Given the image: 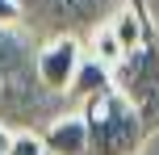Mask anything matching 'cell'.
<instances>
[{
	"mask_svg": "<svg viewBox=\"0 0 159 155\" xmlns=\"http://www.w3.org/2000/svg\"><path fill=\"white\" fill-rule=\"evenodd\" d=\"M84 122H88V155H138L147 143V122L117 88L84 101Z\"/></svg>",
	"mask_w": 159,
	"mask_h": 155,
	"instance_id": "1",
	"label": "cell"
},
{
	"mask_svg": "<svg viewBox=\"0 0 159 155\" xmlns=\"http://www.w3.org/2000/svg\"><path fill=\"white\" fill-rule=\"evenodd\" d=\"M46 92L34 75V55L13 30H0V117L4 122H30L46 113Z\"/></svg>",
	"mask_w": 159,
	"mask_h": 155,
	"instance_id": "2",
	"label": "cell"
},
{
	"mask_svg": "<svg viewBox=\"0 0 159 155\" xmlns=\"http://www.w3.org/2000/svg\"><path fill=\"white\" fill-rule=\"evenodd\" d=\"M109 71H113V88L143 113L147 130H159V38L155 34L143 38Z\"/></svg>",
	"mask_w": 159,
	"mask_h": 155,
	"instance_id": "3",
	"label": "cell"
},
{
	"mask_svg": "<svg viewBox=\"0 0 159 155\" xmlns=\"http://www.w3.org/2000/svg\"><path fill=\"white\" fill-rule=\"evenodd\" d=\"M21 4V21L38 25L46 38L55 34H84L96 30L101 21H109V13L117 8V0H17Z\"/></svg>",
	"mask_w": 159,
	"mask_h": 155,
	"instance_id": "4",
	"label": "cell"
},
{
	"mask_svg": "<svg viewBox=\"0 0 159 155\" xmlns=\"http://www.w3.org/2000/svg\"><path fill=\"white\" fill-rule=\"evenodd\" d=\"M80 63H84L80 38H71V34H55V38H46L38 50H34V75H38V84L46 92H55V97L71 88Z\"/></svg>",
	"mask_w": 159,
	"mask_h": 155,
	"instance_id": "5",
	"label": "cell"
},
{
	"mask_svg": "<svg viewBox=\"0 0 159 155\" xmlns=\"http://www.w3.org/2000/svg\"><path fill=\"white\" fill-rule=\"evenodd\" d=\"M46 155H88V122L84 113H59L42 130Z\"/></svg>",
	"mask_w": 159,
	"mask_h": 155,
	"instance_id": "6",
	"label": "cell"
},
{
	"mask_svg": "<svg viewBox=\"0 0 159 155\" xmlns=\"http://www.w3.org/2000/svg\"><path fill=\"white\" fill-rule=\"evenodd\" d=\"M113 88V71H109V63H101V59H84L80 63V71H75V80H71V88H67V101H92V97H101V92H109Z\"/></svg>",
	"mask_w": 159,
	"mask_h": 155,
	"instance_id": "7",
	"label": "cell"
},
{
	"mask_svg": "<svg viewBox=\"0 0 159 155\" xmlns=\"http://www.w3.org/2000/svg\"><path fill=\"white\" fill-rule=\"evenodd\" d=\"M8 155H46V147H42V134L17 130L13 139H8Z\"/></svg>",
	"mask_w": 159,
	"mask_h": 155,
	"instance_id": "8",
	"label": "cell"
},
{
	"mask_svg": "<svg viewBox=\"0 0 159 155\" xmlns=\"http://www.w3.org/2000/svg\"><path fill=\"white\" fill-rule=\"evenodd\" d=\"M21 21V4L17 0H0V30H13Z\"/></svg>",
	"mask_w": 159,
	"mask_h": 155,
	"instance_id": "9",
	"label": "cell"
},
{
	"mask_svg": "<svg viewBox=\"0 0 159 155\" xmlns=\"http://www.w3.org/2000/svg\"><path fill=\"white\" fill-rule=\"evenodd\" d=\"M8 139H13V130L0 122V155H8Z\"/></svg>",
	"mask_w": 159,
	"mask_h": 155,
	"instance_id": "10",
	"label": "cell"
}]
</instances>
